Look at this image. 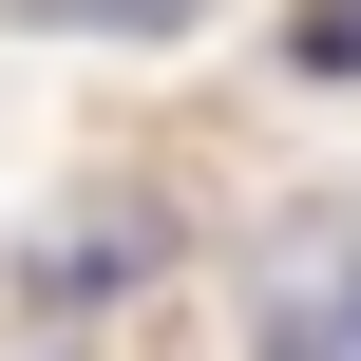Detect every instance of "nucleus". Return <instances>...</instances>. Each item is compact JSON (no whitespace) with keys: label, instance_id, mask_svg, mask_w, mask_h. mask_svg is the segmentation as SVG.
Returning a JSON list of instances; mask_svg holds the SVG:
<instances>
[{"label":"nucleus","instance_id":"nucleus-2","mask_svg":"<svg viewBox=\"0 0 361 361\" xmlns=\"http://www.w3.org/2000/svg\"><path fill=\"white\" fill-rule=\"evenodd\" d=\"M324 361H361V286H343V267H324Z\"/></svg>","mask_w":361,"mask_h":361},{"label":"nucleus","instance_id":"nucleus-1","mask_svg":"<svg viewBox=\"0 0 361 361\" xmlns=\"http://www.w3.org/2000/svg\"><path fill=\"white\" fill-rule=\"evenodd\" d=\"M286 57H305V76H361V0H305V19H286Z\"/></svg>","mask_w":361,"mask_h":361}]
</instances>
